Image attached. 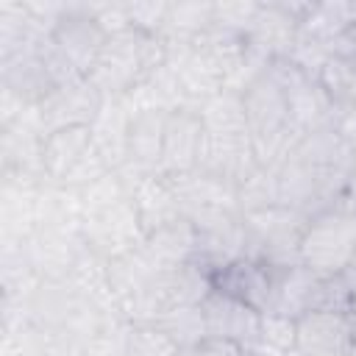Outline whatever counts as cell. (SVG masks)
<instances>
[{"label": "cell", "mask_w": 356, "mask_h": 356, "mask_svg": "<svg viewBox=\"0 0 356 356\" xmlns=\"http://www.w3.org/2000/svg\"><path fill=\"white\" fill-rule=\"evenodd\" d=\"M78 197H81V209H83V217H86V214L103 211V209H108V206H114L120 200H128L131 189H128L125 178L117 170H108L103 178H97L89 186L78 189Z\"/></svg>", "instance_id": "e575fe53"}, {"label": "cell", "mask_w": 356, "mask_h": 356, "mask_svg": "<svg viewBox=\"0 0 356 356\" xmlns=\"http://www.w3.org/2000/svg\"><path fill=\"white\" fill-rule=\"evenodd\" d=\"M203 122L195 108H175L167 117L164 131V150L159 175H184L197 170L200 142H203Z\"/></svg>", "instance_id": "2e32d148"}, {"label": "cell", "mask_w": 356, "mask_h": 356, "mask_svg": "<svg viewBox=\"0 0 356 356\" xmlns=\"http://www.w3.org/2000/svg\"><path fill=\"white\" fill-rule=\"evenodd\" d=\"M128 125L131 111L125 108L122 97H106L100 114L95 117L92 128V145L108 164V170H120L128 164Z\"/></svg>", "instance_id": "44dd1931"}, {"label": "cell", "mask_w": 356, "mask_h": 356, "mask_svg": "<svg viewBox=\"0 0 356 356\" xmlns=\"http://www.w3.org/2000/svg\"><path fill=\"white\" fill-rule=\"evenodd\" d=\"M211 25H214V3H200V0L170 3L167 25L159 36L161 39H178V42H195Z\"/></svg>", "instance_id": "4dcf8cb0"}, {"label": "cell", "mask_w": 356, "mask_h": 356, "mask_svg": "<svg viewBox=\"0 0 356 356\" xmlns=\"http://www.w3.org/2000/svg\"><path fill=\"white\" fill-rule=\"evenodd\" d=\"M170 111H136L128 125V164L145 175L159 172Z\"/></svg>", "instance_id": "ffe728a7"}, {"label": "cell", "mask_w": 356, "mask_h": 356, "mask_svg": "<svg viewBox=\"0 0 356 356\" xmlns=\"http://www.w3.org/2000/svg\"><path fill=\"white\" fill-rule=\"evenodd\" d=\"M356 256V217L320 214L312 217L300 239V264L317 275H337L353 264Z\"/></svg>", "instance_id": "277c9868"}, {"label": "cell", "mask_w": 356, "mask_h": 356, "mask_svg": "<svg viewBox=\"0 0 356 356\" xmlns=\"http://www.w3.org/2000/svg\"><path fill=\"white\" fill-rule=\"evenodd\" d=\"M50 39L64 53V58L78 70V75L89 78L108 33L92 17V3H67V14L56 22Z\"/></svg>", "instance_id": "ba28073f"}, {"label": "cell", "mask_w": 356, "mask_h": 356, "mask_svg": "<svg viewBox=\"0 0 356 356\" xmlns=\"http://www.w3.org/2000/svg\"><path fill=\"white\" fill-rule=\"evenodd\" d=\"M175 72H178V81H181V89H184V97H186V108H200L206 100H211L214 95H220L228 83L225 72L200 50L192 47L189 56H184L178 64H170Z\"/></svg>", "instance_id": "484cf974"}, {"label": "cell", "mask_w": 356, "mask_h": 356, "mask_svg": "<svg viewBox=\"0 0 356 356\" xmlns=\"http://www.w3.org/2000/svg\"><path fill=\"white\" fill-rule=\"evenodd\" d=\"M44 278L39 275L31 253L28 239H3L0 245V286L3 300H28Z\"/></svg>", "instance_id": "d4e9b609"}, {"label": "cell", "mask_w": 356, "mask_h": 356, "mask_svg": "<svg viewBox=\"0 0 356 356\" xmlns=\"http://www.w3.org/2000/svg\"><path fill=\"white\" fill-rule=\"evenodd\" d=\"M39 42L33 47L22 50L19 56L0 61V83H3V92L11 95V97H17L25 108H36L56 89V81L50 78V72H47V67H44V61L39 56Z\"/></svg>", "instance_id": "e0dca14e"}, {"label": "cell", "mask_w": 356, "mask_h": 356, "mask_svg": "<svg viewBox=\"0 0 356 356\" xmlns=\"http://www.w3.org/2000/svg\"><path fill=\"white\" fill-rule=\"evenodd\" d=\"M195 245H197V231L186 217H175L150 234H145L142 253L156 270H175L184 267L195 259Z\"/></svg>", "instance_id": "d6986e66"}, {"label": "cell", "mask_w": 356, "mask_h": 356, "mask_svg": "<svg viewBox=\"0 0 356 356\" xmlns=\"http://www.w3.org/2000/svg\"><path fill=\"white\" fill-rule=\"evenodd\" d=\"M278 206V172L273 167H256L236 186V209L239 214H253L261 209Z\"/></svg>", "instance_id": "836d02e7"}, {"label": "cell", "mask_w": 356, "mask_h": 356, "mask_svg": "<svg viewBox=\"0 0 356 356\" xmlns=\"http://www.w3.org/2000/svg\"><path fill=\"white\" fill-rule=\"evenodd\" d=\"M295 317L286 314H273L264 312L261 314V345L275 350V353H292L295 350Z\"/></svg>", "instance_id": "f35d334b"}, {"label": "cell", "mask_w": 356, "mask_h": 356, "mask_svg": "<svg viewBox=\"0 0 356 356\" xmlns=\"http://www.w3.org/2000/svg\"><path fill=\"white\" fill-rule=\"evenodd\" d=\"M83 250L81 228H33L28 236V253L39 275L50 281H67Z\"/></svg>", "instance_id": "9a60e30c"}, {"label": "cell", "mask_w": 356, "mask_h": 356, "mask_svg": "<svg viewBox=\"0 0 356 356\" xmlns=\"http://www.w3.org/2000/svg\"><path fill=\"white\" fill-rule=\"evenodd\" d=\"M103 103H106L103 92L89 78H75L64 86H56L47 95V100L36 106L39 128L47 136L50 131H58V128L92 125L95 117L100 114Z\"/></svg>", "instance_id": "9c48e42d"}, {"label": "cell", "mask_w": 356, "mask_h": 356, "mask_svg": "<svg viewBox=\"0 0 356 356\" xmlns=\"http://www.w3.org/2000/svg\"><path fill=\"white\" fill-rule=\"evenodd\" d=\"M348 28H350V3L334 0V3H312L298 25V33L331 47V42L339 33H345Z\"/></svg>", "instance_id": "f1b7e54d"}, {"label": "cell", "mask_w": 356, "mask_h": 356, "mask_svg": "<svg viewBox=\"0 0 356 356\" xmlns=\"http://www.w3.org/2000/svg\"><path fill=\"white\" fill-rule=\"evenodd\" d=\"M181 356H184V353H181Z\"/></svg>", "instance_id": "681fc988"}, {"label": "cell", "mask_w": 356, "mask_h": 356, "mask_svg": "<svg viewBox=\"0 0 356 356\" xmlns=\"http://www.w3.org/2000/svg\"><path fill=\"white\" fill-rule=\"evenodd\" d=\"M289 156L300 161L306 170H312L317 178L356 172V150L337 125H325L300 136Z\"/></svg>", "instance_id": "4fadbf2b"}, {"label": "cell", "mask_w": 356, "mask_h": 356, "mask_svg": "<svg viewBox=\"0 0 356 356\" xmlns=\"http://www.w3.org/2000/svg\"><path fill=\"white\" fill-rule=\"evenodd\" d=\"M70 286L89 303H95L97 309H106V312H120L114 306V298H111V286H108V259H103L100 253L95 250H83L81 259L75 261L72 273H70Z\"/></svg>", "instance_id": "83f0119b"}, {"label": "cell", "mask_w": 356, "mask_h": 356, "mask_svg": "<svg viewBox=\"0 0 356 356\" xmlns=\"http://www.w3.org/2000/svg\"><path fill=\"white\" fill-rule=\"evenodd\" d=\"M153 325H159V328L178 345L181 353L189 350V348H195L200 339L209 337V331H206V317H203V309H200V306H178V309L161 314Z\"/></svg>", "instance_id": "d6a6232c"}, {"label": "cell", "mask_w": 356, "mask_h": 356, "mask_svg": "<svg viewBox=\"0 0 356 356\" xmlns=\"http://www.w3.org/2000/svg\"><path fill=\"white\" fill-rule=\"evenodd\" d=\"M184 356H250V350L242 348L239 342H231L222 337H206L195 348L184 350Z\"/></svg>", "instance_id": "60d3db41"}, {"label": "cell", "mask_w": 356, "mask_h": 356, "mask_svg": "<svg viewBox=\"0 0 356 356\" xmlns=\"http://www.w3.org/2000/svg\"><path fill=\"white\" fill-rule=\"evenodd\" d=\"M331 56L337 58H345L350 64H356V25H350L345 33H339L334 42H331Z\"/></svg>", "instance_id": "b9f144b4"}, {"label": "cell", "mask_w": 356, "mask_h": 356, "mask_svg": "<svg viewBox=\"0 0 356 356\" xmlns=\"http://www.w3.org/2000/svg\"><path fill=\"white\" fill-rule=\"evenodd\" d=\"M337 128L342 131V136H345V139L353 145V150H356V108L339 114V117H337Z\"/></svg>", "instance_id": "7bdbcfd3"}, {"label": "cell", "mask_w": 356, "mask_h": 356, "mask_svg": "<svg viewBox=\"0 0 356 356\" xmlns=\"http://www.w3.org/2000/svg\"><path fill=\"white\" fill-rule=\"evenodd\" d=\"M350 25H356V3H350Z\"/></svg>", "instance_id": "f6af8a7d"}, {"label": "cell", "mask_w": 356, "mask_h": 356, "mask_svg": "<svg viewBox=\"0 0 356 356\" xmlns=\"http://www.w3.org/2000/svg\"><path fill=\"white\" fill-rule=\"evenodd\" d=\"M81 236L89 250L100 253L103 259H117L131 250H139L145 242V228L139 214L128 200H120L103 211L86 214L81 222Z\"/></svg>", "instance_id": "52a82bcc"}, {"label": "cell", "mask_w": 356, "mask_h": 356, "mask_svg": "<svg viewBox=\"0 0 356 356\" xmlns=\"http://www.w3.org/2000/svg\"><path fill=\"white\" fill-rule=\"evenodd\" d=\"M309 312H342V314H353L350 306V289L342 273L337 275H320L314 284V295H312V309Z\"/></svg>", "instance_id": "8d00e7d4"}, {"label": "cell", "mask_w": 356, "mask_h": 356, "mask_svg": "<svg viewBox=\"0 0 356 356\" xmlns=\"http://www.w3.org/2000/svg\"><path fill=\"white\" fill-rule=\"evenodd\" d=\"M125 356H181V350L159 325L131 323L125 334Z\"/></svg>", "instance_id": "d590c367"}, {"label": "cell", "mask_w": 356, "mask_h": 356, "mask_svg": "<svg viewBox=\"0 0 356 356\" xmlns=\"http://www.w3.org/2000/svg\"><path fill=\"white\" fill-rule=\"evenodd\" d=\"M92 150V128L72 125L50 131L42 142V167L53 184H64L67 175L81 164V159Z\"/></svg>", "instance_id": "7402d4cb"}, {"label": "cell", "mask_w": 356, "mask_h": 356, "mask_svg": "<svg viewBox=\"0 0 356 356\" xmlns=\"http://www.w3.org/2000/svg\"><path fill=\"white\" fill-rule=\"evenodd\" d=\"M245 222V256L264 264H298L300 239L309 217L289 206H270L253 214H242Z\"/></svg>", "instance_id": "3957f363"}, {"label": "cell", "mask_w": 356, "mask_h": 356, "mask_svg": "<svg viewBox=\"0 0 356 356\" xmlns=\"http://www.w3.org/2000/svg\"><path fill=\"white\" fill-rule=\"evenodd\" d=\"M353 261H356V256H353Z\"/></svg>", "instance_id": "c3c4849f"}, {"label": "cell", "mask_w": 356, "mask_h": 356, "mask_svg": "<svg viewBox=\"0 0 356 356\" xmlns=\"http://www.w3.org/2000/svg\"><path fill=\"white\" fill-rule=\"evenodd\" d=\"M353 328H356V314H353Z\"/></svg>", "instance_id": "7dc6e473"}, {"label": "cell", "mask_w": 356, "mask_h": 356, "mask_svg": "<svg viewBox=\"0 0 356 356\" xmlns=\"http://www.w3.org/2000/svg\"><path fill=\"white\" fill-rule=\"evenodd\" d=\"M250 356H286V353H275V350H270V348H264V345H259L256 350H250Z\"/></svg>", "instance_id": "ee69618b"}, {"label": "cell", "mask_w": 356, "mask_h": 356, "mask_svg": "<svg viewBox=\"0 0 356 356\" xmlns=\"http://www.w3.org/2000/svg\"><path fill=\"white\" fill-rule=\"evenodd\" d=\"M273 278H275V264H264L242 256L211 273V289L236 298L264 314L273 298Z\"/></svg>", "instance_id": "5bb4252c"}, {"label": "cell", "mask_w": 356, "mask_h": 356, "mask_svg": "<svg viewBox=\"0 0 356 356\" xmlns=\"http://www.w3.org/2000/svg\"><path fill=\"white\" fill-rule=\"evenodd\" d=\"M259 167L250 134H203L197 170L220 178L231 186H239Z\"/></svg>", "instance_id": "8fae6325"}, {"label": "cell", "mask_w": 356, "mask_h": 356, "mask_svg": "<svg viewBox=\"0 0 356 356\" xmlns=\"http://www.w3.org/2000/svg\"><path fill=\"white\" fill-rule=\"evenodd\" d=\"M131 203H134V209L139 214V222H142L145 234H150L153 228H159V225L181 217V209L175 203V195H172L167 178L159 175V172L145 175L136 184V189L131 192Z\"/></svg>", "instance_id": "4316f807"}, {"label": "cell", "mask_w": 356, "mask_h": 356, "mask_svg": "<svg viewBox=\"0 0 356 356\" xmlns=\"http://www.w3.org/2000/svg\"><path fill=\"white\" fill-rule=\"evenodd\" d=\"M164 178L175 195L181 217H186L192 225H203V222H214V220L239 214L236 186H231L220 178H211L200 170H192L184 175H164Z\"/></svg>", "instance_id": "8992f818"}, {"label": "cell", "mask_w": 356, "mask_h": 356, "mask_svg": "<svg viewBox=\"0 0 356 356\" xmlns=\"http://www.w3.org/2000/svg\"><path fill=\"white\" fill-rule=\"evenodd\" d=\"M317 273L309 267L298 264H275V278H273V298L270 309L273 314H286V317H300L312 309V295L317 284Z\"/></svg>", "instance_id": "cb8c5ba5"}, {"label": "cell", "mask_w": 356, "mask_h": 356, "mask_svg": "<svg viewBox=\"0 0 356 356\" xmlns=\"http://www.w3.org/2000/svg\"><path fill=\"white\" fill-rule=\"evenodd\" d=\"M197 231V245H195V264L206 270L209 275L225 267L234 259L245 256V222L242 214L222 217L214 222L195 225Z\"/></svg>", "instance_id": "ac0fdd59"}, {"label": "cell", "mask_w": 356, "mask_h": 356, "mask_svg": "<svg viewBox=\"0 0 356 356\" xmlns=\"http://www.w3.org/2000/svg\"><path fill=\"white\" fill-rule=\"evenodd\" d=\"M167 64L164 39L136 28L111 33L89 72V81L103 92V97H122L153 72Z\"/></svg>", "instance_id": "6da1fadb"}, {"label": "cell", "mask_w": 356, "mask_h": 356, "mask_svg": "<svg viewBox=\"0 0 356 356\" xmlns=\"http://www.w3.org/2000/svg\"><path fill=\"white\" fill-rule=\"evenodd\" d=\"M259 11H261V3L256 0H222V3H214V25H222L248 36Z\"/></svg>", "instance_id": "74e56055"}, {"label": "cell", "mask_w": 356, "mask_h": 356, "mask_svg": "<svg viewBox=\"0 0 356 356\" xmlns=\"http://www.w3.org/2000/svg\"><path fill=\"white\" fill-rule=\"evenodd\" d=\"M317 83L323 86V92L334 103L337 114L356 108V64L337 58V56H328V61L323 64V70L317 75Z\"/></svg>", "instance_id": "1f68e13d"}, {"label": "cell", "mask_w": 356, "mask_h": 356, "mask_svg": "<svg viewBox=\"0 0 356 356\" xmlns=\"http://www.w3.org/2000/svg\"><path fill=\"white\" fill-rule=\"evenodd\" d=\"M286 356H300V353H298V350H292V353H286Z\"/></svg>", "instance_id": "bcb514c9"}, {"label": "cell", "mask_w": 356, "mask_h": 356, "mask_svg": "<svg viewBox=\"0 0 356 356\" xmlns=\"http://www.w3.org/2000/svg\"><path fill=\"white\" fill-rule=\"evenodd\" d=\"M295 325V350L300 356H350L356 350L353 314L306 312Z\"/></svg>", "instance_id": "30bf717a"}, {"label": "cell", "mask_w": 356, "mask_h": 356, "mask_svg": "<svg viewBox=\"0 0 356 356\" xmlns=\"http://www.w3.org/2000/svg\"><path fill=\"white\" fill-rule=\"evenodd\" d=\"M200 309L206 317L209 337H222V339L239 342L248 350H256L261 345V312H256L253 306L211 289L203 298Z\"/></svg>", "instance_id": "7c38bea8"}, {"label": "cell", "mask_w": 356, "mask_h": 356, "mask_svg": "<svg viewBox=\"0 0 356 356\" xmlns=\"http://www.w3.org/2000/svg\"><path fill=\"white\" fill-rule=\"evenodd\" d=\"M197 114L206 134H248L245 97L236 89H222L220 95L206 100Z\"/></svg>", "instance_id": "f546056e"}, {"label": "cell", "mask_w": 356, "mask_h": 356, "mask_svg": "<svg viewBox=\"0 0 356 356\" xmlns=\"http://www.w3.org/2000/svg\"><path fill=\"white\" fill-rule=\"evenodd\" d=\"M128 8V22L136 31L145 33H161L167 25V14H170V3L164 0H139V3H125Z\"/></svg>", "instance_id": "ab89813d"}, {"label": "cell", "mask_w": 356, "mask_h": 356, "mask_svg": "<svg viewBox=\"0 0 356 356\" xmlns=\"http://www.w3.org/2000/svg\"><path fill=\"white\" fill-rule=\"evenodd\" d=\"M267 72L275 78V83L284 89L286 108H289V125L298 136H306L317 128L337 125V108L317 83V78H309L300 72L289 58H275Z\"/></svg>", "instance_id": "5b68a950"}, {"label": "cell", "mask_w": 356, "mask_h": 356, "mask_svg": "<svg viewBox=\"0 0 356 356\" xmlns=\"http://www.w3.org/2000/svg\"><path fill=\"white\" fill-rule=\"evenodd\" d=\"M156 275V267L145 259L142 250H131L125 256L108 259V286H111V298L114 306L120 309V314L128 320L136 309V303L142 300L150 278Z\"/></svg>", "instance_id": "603a6c76"}, {"label": "cell", "mask_w": 356, "mask_h": 356, "mask_svg": "<svg viewBox=\"0 0 356 356\" xmlns=\"http://www.w3.org/2000/svg\"><path fill=\"white\" fill-rule=\"evenodd\" d=\"M242 97H245L248 134H250L256 159L261 167L278 170V164L292 153V147L300 139L289 125L284 89L275 83L270 72H261L250 86H245Z\"/></svg>", "instance_id": "7a4b0ae2"}]
</instances>
